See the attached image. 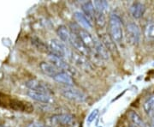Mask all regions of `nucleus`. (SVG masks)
Segmentation results:
<instances>
[{"mask_svg":"<svg viewBox=\"0 0 154 127\" xmlns=\"http://www.w3.org/2000/svg\"><path fill=\"white\" fill-rule=\"evenodd\" d=\"M0 106L10 108L17 112L32 113L33 111V106L30 103L13 98L10 95L2 93H0Z\"/></svg>","mask_w":154,"mask_h":127,"instance_id":"obj_1","label":"nucleus"},{"mask_svg":"<svg viewBox=\"0 0 154 127\" xmlns=\"http://www.w3.org/2000/svg\"><path fill=\"white\" fill-rule=\"evenodd\" d=\"M109 32L111 39L115 43H121L123 39L122 23L120 17L116 14H111L109 18Z\"/></svg>","mask_w":154,"mask_h":127,"instance_id":"obj_2","label":"nucleus"},{"mask_svg":"<svg viewBox=\"0 0 154 127\" xmlns=\"http://www.w3.org/2000/svg\"><path fill=\"white\" fill-rule=\"evenodd\" d=\"M59 92L65 99L69 100L72 101L83 102L87 100V95L82 90L73 86H64L60 88Z\"/></svg>","mask_w":154,"mask_h":127,"instance_id":"obj_3","label":"nucleus"},{"mask_svg":"<svg viewBox=\"0 0 154 127\" xmlns=\"http://www.w3.org/2000/svg\"><path fill=\"white\" fill-rule=\"evenodd\" d=\"M48 46L50 48L49 54L59 57L61 59H64L65 57H68V58L69 57L71 51L68 49L66 45L60 41L59 40L51 39L49 41Z\"/></svg>","mask_w":154,"mask_h":127,"instance_id":"obj_4","label":"nucleus"},{"mask_svg":"<svg viewBox=\"0 0 154 127\" xmlns=\"http://www.w3.org/2000/svg\"><path fill=\"white\" fill-rule=\"evenodd\" d=\"M126 33L128 40L131 44H139V42L140 40V37H141V33H140V29L136 23H134V22L128 23L126 28Z\"/></svg>","mask_w":154,"mask_h":127,"instance_id":"obj_5","label":"nucleus"},{"mask_svg":"<svg viewBox=\"0 0 154 127\" xmlns=\"http://www.w3.org/2000/svg\"><path fill=\"white\" fill-rule=\"evenodd\" d=\"M69 59L79 68L85 70V71H88V70H91L92 66H91V64L90 62L88 60L87 57L83 56L82 54L77 52L75 51H71L70 52V54Z\"/></svg>","mask_w":154,"mask_h":127,"instance_id":"obj_6","label":"nucleus"},{"mask_svg":"<svg viewBox=\"0 0 154 127\" xmlns=\"http://www.w3.org/2000/svg\"><path fill=\"white\" fill-rule=\"evenodd\" d=\"M74 120H75L74 116L69 113L56 114L54 116L51 117V121L54 125L61 127H66L70 125L73 124Z\"/></svg>","mask_w":154,"mask_h":127,"instance_id":"obj_7","label":"nucleus"},{"mask_svg":"<svg viewBox=\"0 0 154 127\" xmlns=\"http://www.w3.org/2000/svg\"><path fill=\"white\" fill-rule=\"evenodd\" d=\"M25 85L29 88V90H33L36 92H41V93H45V94H52V91L49 86L45 83H42L38 80L35 79H31L26 82Z\"/></svg>","mask_w":154,"mask_h":127,"instance_id":"obj_8","label":"nucleus"},{"mask_svg":"<svg viewBox=\"0 0 154 127\" xmlns=\"http://www.w3.org/2000/svg\"><path fill=\"white\" fill-rule=\"evenodd\" d=\"M48 58H49V60L51 61V63L52 65H54L56 67H57L62 71H65L69 74V73H75V71L73 70V68L63 59H61L59 57H57V56L52 55V54H49Z\"/></svg>","mask_w":154,"mask_h":127,"instance_id":"obj_9","label":"nucleus"},{"mask_svg":"<svg viewBox=\"0 0 154 127\" xmlns=\"http://www.w3.org/2000/svg\"><path fill=\"white\" fill-rule=\"evenodd\" d=\"M28 95L31 99L34 100L38 102L41 103H45V104H49L52 101V97L51 94H45V93H41V92H36L33 90H28Z\"/></svg>","mask_w":154,"mask_h":127,"instance_id":"obj_10","label":"nucleus"},{"mask_svg":"<svg viewBox=\"0 0 154 127\" xmlns=\"http://www.w3.org/2000/svg\"><path fill=\"white\" fill-rule=\"evenodd\" d=\"M93 52H94L96 55L102 59L107 60L109 59V51L105 46V45L102 43L100 40H98L95 38V44H94V50Z\"/></svg>","mask_w":154,"mask_h":127,"instance_id":"obj_11","label":"nucleus"},{"mask_svg":"<svg viewBox=\"0 0 154 127\" xmlns=\"http://www.w3.org/2000/svg\"><path fill=\"white\" fill-rule=\"evenodd\" d=\"M74 17L75 19V21L78 23L79 26H82L84 29H91L93 28V24H92V22L88 19V17H86L83 12H81V11H75L74 13Z\"/></svg>","mask_w":154,"mask_h":127,"instance_id":"obj_12","label":"nucleus"},{"mask_svg":"<svg viewBox=\"0 0 154 127\" xmlns=\"http://www.w3.org/2000/svg\"><path fill=\"white\" fill-rule=\"evenodd\" d=\"M146 11V6L140 2H135L129 8L130 15L134 19H140L143 17Z\"/></svg>","mask_w":154,"mask_h":127,"instance_id":"obj_13","label":"nucleus"},{"mask_svg":"<svg viewBox=\"0 0 154 127\" xmlns=\"http://www.w3.org/2000/svg\"><path fill=\"white\" fill-rule=\"evenodd\" d=\"M39 67L41 69V71L44 72L45 75H47L50 78H54L57 73H59L60 71L57 67H56L54 65H52L51 63H47V62H42L40 63Z\"/></svg>","mask_w":154,"mask_h":127,"instance_id":"obj_14","label":"nucleus"},{"mask_svg":"<svg viewBox=\"0 0 154 127\" xmlns=\"http://www.w3.org/2000/svg\"><path fill=\"white\" fill-rule=\"evenodd\" d=\"M57 33L59 36L62 42H63L64 44H71L72 33L67 27L63 25L59 26L57 30Z\"/></svg>","mask_w":154,"mask_h":127,"instance_id":"obj_15","label":"nucleus"},{"mask_svg":"<svg viewBox=\"0 0 154 127\" xmlns=\"http://www.w3.org/2000/svg\"><path fill=\"white\" fill-rule=\"evenodd\" d=\"M52 79L58 83H62L65 86H73L74 81L72 79L71 76L65 71H60L57 73Z\"/></svg>","mask_w":154,"mask_h":127,"instance_id":"obj_16","label":"nucleus"},{"mask_svg":"<svg viewBox=\"0 0 154 127\" xmlns=\"http://www.w3.org/2000/svg\"><path fill=\"white\" fill-rule=\"evenodd\" d=\"M82 8L83 14L88 17V19L92 22L94 21V18H95V14H96V11L94 9V4L93 2L91 1H88V2H86L84 3L82 6Z\"/></svg>","mask_w":154,"mask_h":127,"instance_id":"obj_17","label":"nucleus"},{"mask_svg":"<svg viewBox=\"0 0 154 127\" xmlns=\"http://www.w3.org/2000/svg\"><path fill=\"white\" fill-rule=\"evenodd\" d=\"M100 40L102 41L103 44L105 45V46L109 51V52L116 53L117 52L115 41L111 39L110 34H102V37H101Z\"/></svg>","mask_w":154,"mask_h":127,"instance_id":"obj_18","label":"nucleus"},{"mask_svg":"<svg viewBox=\"0 0 154 127\" xmlns=\"http://www.w3.org/2000/svg\"><path fill=\"white\" fill-rule=\"evenodd\" d=\"M143 109L146 114L151 115V113L154 110V94H150L144 101Z\"/></svg>","mask_w":154,"mask_h":127,"instance_id":"obj_19","label":"nucleus"},{"mask_svg":"<svg viewBox=\"0 0 154 127\" xmlns=\"http://www.w3.org/2000/svg\"><path fill=\"white\" fill-rule=\"evenodd\" d=\"M128 117H129L130 120L134 124V125H135V126L137 127H144L145 124H144L143 120H142V119L140 118V116L136 112L130 111L128 113Z\"/></svg>","mask_w":154,"mask_h":127,"instance_id":"obj_20","label":"nucleus"},{"mask_svg":"<svg viewBox=\"0 0 154 127\" xmlns=\"http://www.w3.org/2000/svg\"><path fill=\"white\" fill-rule=\"evenodd\" d=\"M94 21L96 22V25L100 28H103L106 25V17L105 13L102 12H96Z\"/></svg>","mask_w":154,"mask_h":127,"instance_id":"obj_21","label":"nucleus"},{"mask_svg":"<svg viewBox=\"0 0 154 127\" xmlns=\"http://www.w3.org/2000/svg\"><path fill=\"white\" fill-rule=\"evenodd\" d=\"M94 6V9L96 12H102V13H105V11L108 10L109 5L106 1H94L93 2Z\"/></svg>","mask_w":154,"mask_h":127,"instance_id":"obj_22","label":"nucleus"},{"mask_svg":"<svg viewBox=\"0 0 154 127\" xmlns=\"http://www.w3.org/2000/svg\"><path fill=\"white\" fill-rule=\"evenodd\" d=\"M144 33L147 39H154V22H149L145 27Z\"/></svg>","mask_w":154,"mask_h":127,"instance_id":"obj_23","label":"nucleus"},{"mask_svg":"<svg viewBox=\"0 0 154 127\" xmlns=\"http://www.w3.org/2000/svg\"><path fill=\"white\" fill-rule=\"evenodd\" d=\"M33 43L37 46V48H38V50H40V51H42V52H49L50 53L49 46H47L45 44L44 42H42L40 40H33Z\"/></svg>","mask_w":154,"mask_h":127,"instance_id":"obj_24","label":"nucleus"},{"mask_svg":"<svg viewBox=\"0 0 154 127\" xmlns=\"http://www.w3.org/2000/svg\"><path fill=\"white\" fill-rule=\"evenodd\" d=\"M99 109H94V111H92V113L89 114V116H88V119H87V122H88V124H91L92 122L94 121V119H95L98 117V115H99Z\"/></svg>","mask_w":154,"mask_h":127,"instance_id":"obj_25","label":"nucleus"},{"mask_svg":"<svg viewBox=\"0 0 154 127\" xmlns=\"http://www.w3.org/2000/svg\"><path fill=\"white\" fill-rule=\"evenodd\" d=\"M28 127H50L48 125H45L40 123H31L30 125H28Z\"/></svg>","mask_w":154,"mask_h":127,"instance_id":"obj_26","label":"nucleus"},{"mask_svg":"<svg viewBox=\"0 0 154 127\" xmlns=\"http://www.w3.org/2000/svg\"><path fill=\"white\" fill-rule=\"evenodd\" d=\"M144 127H154V126L153 125H149V124H145Z\"/></svg>","mask_w":154,"mask_h":127,"instance_id":"obj_27","label":"nucleus"},{"mask_svg":"<svg viewBox=\"0 0 154 127\" xmlns=\"http://www.w3.org/2000/svg\"><path fill=\"white\" fill-rule=\"evenodd\" d=\"M151 116H152V119H153V122H154V110L152 111V113H151Z\"/></svg>","mask_w":154,"mask_h":127,"instance_id":"obj_28","label":"nucleus"},{"mask_svg":"<svg viewBox=\"0 0 154 127\" xmlns=\"http://www.w3.org/2000/svg\"><path fill=\"white\" fill-rule=\"evenodd\" d=\"M152 66H154V62H153V63H152Z\"/></svg>","mask_w":154,"mask_h":127,"instance_id":"obj_29","label":"nucleus"},{"mask_svg":"<svg viewBox=\"0 0 154 127\" xmlns=\"http://www.w3.org/2000/svg\"><path fill=\"white\" fill-rule=\"evenodd\" d=\"M0 127H5V126H0Z\"/></svg>","mask_w":154,"mask_h":127,"instance_id":"obj_30","label":"nucleus"}]
</instances>
